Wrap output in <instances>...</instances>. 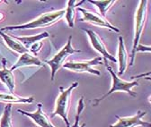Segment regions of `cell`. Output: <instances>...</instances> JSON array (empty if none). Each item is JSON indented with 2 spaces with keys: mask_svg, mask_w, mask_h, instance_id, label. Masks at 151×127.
<instances>
[{
  "mask_svg": "<svg viewBox=\"0 0 151 127\" xmlns=\"http://www.w3.org/2000/svg\"><path fill=\"white\" fill-rule=\"evenodd\" d=\"M147 0H141L135 13L134 38H133V46H132L131 53H130V63L129 64V66H132L135 63L136 48L139 45L142 33L144 31L145 25L147 23Z\"/></svg>",
  "mask_w": 151,
  "mask_h": 127,
  "instance_id": "obj_3",
  "label": "cell"
},
{
  "mask_svg": "<svg viewBox=\"0 0 151 127\" xmlns=\"http://www.w3.org/2000/svg\"><path fill=\"white\" fill-rule=\"evenodd\" d=\"M104 59V58H103ZM104 64L106 66V69L107 71L110 72V74L111 76V87L110 89V90L105 93L104 95H103L101 98H98L94 100H92V103H93V106H97L101 101L104 100L108 96L115 93V92H125V93H128L129 96L131 97H137V93L134 92L132 89L136 86H139V81L138 80H134L132 82H127V81H124L122 79H121L114 72H113L112 68L108 65V60L106 59H104Z\"/></svg>",
  "mask_w": 151,
  "mask_h": 127,
  "instance_id": "obj_1",
  "label": "cell"
},
{
  "mask_svg": "<svg viewBox=\"0 0 151 127\" xmlns=\"http://www.w3.org/2000/svg\"><path fill=\"white\" fill-rule=\"evenodd\" d=\"M85 126H86V124H85V123H83L82 125H80V126H78V127H85Z\"/></svg>",
  "mask_w": 151,
  "mask_h": 127,
  "instance_id": "obj_24",
  "label": "cell"
},
{
  "mask_svg": "<svg viewBox=\"0 0 151 127\" xmlns=\"http://www.w3.org/2000/svg\"><path fill=\"white\" fill-rule=\"evenodd\" d=\"M150 52L151 51V48L149 46H143V45H138L136 48V54L137 52Z\"/></svg>",
  "mask_w": 151,
  "mask_h": 127,
  "instance_id": "obj_22",
  "label": "cell"
},
{
  "mask_svg": "<svg viewBox=\"0 0 151 127\" xmlns=\"http://www.w3.org/2000/svg\"><path fill=\"white\" fill-rule=\"evenodd\" d=\"M6 59L2 58V65L3 68L0 69V81L8 89L9 92L11 94L14 93L15 89V81H14V76L13 74V72L10 71L6 67Z\"/></svg>",
  "mask_w": 151,
  "mask_h": 127,
  "instance_id": "obj_12",
  "label": "cell"
},
{
  "mask_svg": "<svg viewBox=\"0 0 151 127\" xmlns=\"http://www.w3.org/2000/svg\"><path fill=\"white\" fill-rule=\"evenodd\" d=\"M78 86V82H76L72 83V85L69 86L68 89H63L62 87H60V93L58 99H56L55 110L51 115V117H54L55 116H60L65 122L67 127L71 126L68 120V110L71 102V93Z\"/></svg>",
  "mask_w": 151,
  "mask_h": 127,
  "instance_id": "obj_4",
  "label": "cell"
},
{
  "mask_svg": "<svg viewBox=\"0 0 151 127\" xmlns=\"http://www.w3.org/2000/svg\"><path fill=\"white\" fill-rule=\"evenodd\" d=\"M0 127H14L12 123V105L5 106L2 116L0 118Z\"/></svg>",
  "mask_w": 151,
  "mask_h": 127,
  "instance_id": "obj_19",
  "label": "cell"
},
{
  "mask_svg": "<svg viewBox=\"0 0 151 127\" xmlns=\"http://www.w3.org/2000/svg\"><path fill=\"white\" fill-rule=\"evenodd\" d=\"M78 1L76 0H69L68 1V6L65 9V19L70 28H73L75 25V17H76V7H78L79 5H77Z\"/></svg>",
  "mask_w": 151,
  "mask_h": 127,
  "instance_id": "obj_17",
  "label": "cell"
},
{
  "mask_svg": "<svg viewBox=\"0 0 151 127\" xmlns=\"http://www.w3.org/2000/svg\"><path fill=\"white\" fill-rule=\"evenodd\" d=\"M30 65H36V66H42L43 65V62L41 61L37 57L33 56L30 52L24 53L18 58L16 63L10 68V71L13 72L17 68H21L24 66H30Z\"/></svg>",
  "mask_w": 151,
  "mask_h": 127,
  "instance_id": "obj_13",
  "label": "cell"
},
{
  "mask_svg": "<svg viewBox=\"0 0 151 127\" xmlns=\"http://www.w3.org/2000/svg\"><path fill=\"white\" fill-rule=\"evenodd\" d=\"M83 31L88 35L90 42H91L93 49H96L99 54H101L104 59H106L108 61H111L113 63H117L116 58L114 57H112L111 54L107 51L106 47H105L103 40L101 39V37L96 31H93L92 30H86V29H83Z\"/></svg>",
  "mask_w": 151,
  "mask_h": 127,
  "instance_id": "obj_9",
  "label": "cell"
},
{
  "mask_svg": "<svg viewBox=\"0 0 151 127\" xmlns=\"http://www.w3.org/2000/svg\"><path fill=\"white\" fill-rule=\"evenodd\" d=\"M14 39H15L16 40H18L20 42L28 51L29 49L31 48V47L36 43V42H39V41H42V40L46 39V38H49L50 37V34L47 32V31H43L40 34L38 35H34V36H26V37H19V36H14V35H11Z\"/></svg>",
  "mask_w": 151,
  "mask_h": 127,
  "instance_id": "obj_14",
  "label": "cell"
},
{
  "mask_svg": "<svg viewBox=\"0 0 151 127\" xmlns=\"http://www.w3.org/2000/svg\"><path fill=\"white\" fill-rule=\"evenodd\" d=\"M42 46H43V42H42V41L36 42V43H34V44L31 47V48L29 49V52H30L31 54H32L33 56L36 57L37 54L42 50Z\"/></svg>",
  "mask_w": 151,
  "mask_h": 127,
  "instance_id": "obj_21",
  "label": "cell"
},
{
  "mask_svg": "<svg viewBox=\"0 0 151 127\" xmlns=\"http://www.w3.org/2000/svg\"><path fill=\"white\" fill-rule=\"evenodd\" d=\"M0 36L2 37L4 42L6 44V46L13 51L18 53V54H24V53H26V52H29L20 42L18 40H16L15 39H14L11 35L9 34H6L5 32H3L2 31H0Z\"/></svg>",
  "mask_w": 151,
  "mask_h": 127,
  "instance_id": "obj_15",
  "label": "cell"
},
{
  "mask_svg": "<svg viewBox=\"0 0 151 127\" xmlns=\"http://www.w3.org/2000/svg\"><path fill=\"white\" fill-rule=\"evenodd\" d=\"M71 40H72V36H69L67 44L58 53H57L51 59L44 60V63H46L50 67V71H51L50 80L52 82L55 79V75L57 74V72H58L61 67H63V65H65L67 58L75 53H80L81 52L80 50L76 49L73 48Z\"/></svg>",
  "mask_w": 151,
  "mask_h": 127,
  "instance_id": "obj_5",
  "label": "cell"
},
{
  "mask_svg": "<svg viewBox=\"0 0 151 127\" xmlns=\"http://www.w3.org/2000/svg\"><path fill=\"white\" fill-rule=\"evenodd\" d=\"M147 115V112L138 111V113L132 116L122 117L116 116L117 122L113 124H111L110 127H137V126H144V127H151V123L143 120V117Z\"/></svg>",
  "mask_w": 151,
  "mask_h": 127,
  "instance_id": "obj_8",
  "label": "cell"
},
{
  "mask_svg": "<svg viewBox=\"0 0 151 127\" xmlns=\"http://www.w3.org/2000/svg\"><path fill=\"white\" fill-rule=\"evenodd\" d=\"M2 2H3V1H0V4H1V3H2Z\"/></svg>",
  "mask_w": 151,
  "mask_h": 127,
  "instance_id": "obj_25",
  "label": "cell"
},
{
  "mask_svg": "<svg viewBox=\"0 0 151 127\" xmlns=\"http://www.w3.org/2000/svg\"><path fill=\"white\" fill-rule=\"evenodd\" d=\"M103 61H104L103 57H98L91 60H84V61H78V62H76V61L67 62L65 63L63 67L68 70L76 72H89V74H92L93 75L100 76L101 72L94 69L93 65H103L104 64Z\"/></svg>",
  "mask_w": 151,
  "mask_h": 127,
  "instance_id": "obj_6",
  "label": "cell"
},
{
  "mask_svg": "<svg viewBox=\"0 0 151 127\" xmlns=\"http://www.w3.org/2000/svg\"><path fill=\"white\" fill-rule=\"evenodd\" d=\"M5 14L3 13H0V23L1 22H3L4 20H5Z\"/></svg>",
  "mask_w": 151,
  "mask_h": 127,
  "instance_id": "obj_23",
  "label": "cell"
},
{
  "mask_svg": "<svg viewBox=\"0 0 151 127\" xmlns=\"http://www.w3.org/2000/svg\"><path fill=\"white\" fill-rule=\"evenodd\" d=\"M34 101L33 97H20L14 94H6V93H0V102H4L7 104H31Z\"/></svg>",
  "mask_w": 151,
  "mask_h": 127,
  "instance_id": "obj_16",
  "label": "cell"
},
{
  "mask_svg": "<svg viewBox=\"0 0 151 127\" xmlns=\"http://www.w3.org/2000/svg\"><path fill=\"white\" fill-rule=\"evenodd\" d=\"M85 107L84 104V97H82L78 104V108H77V115H76V119H75V123L72 125V127H78L79 126V120H80V116L82 114V111Z\"/></svg>",
  "mask_w": 151,
  "mask_h": 127,
  "instance_id": "obj_20",
  "label": "cell"
},
{
  "mask_svg": "<svg viewBox=\"0 0 151 127\" xmlns=\"http://www.w3.org/2000/svg\"><path fill=\"white\" fill-rule=\"evenodd\" d=\"M20 114H23L29 118H31L35 124H37L39 127H56L54 124L50 122L49 116L44 113L42 110V103L37 104V109L34 112H27L22 109L17 110Z\"/></svg>",
  "mask_w": 151,
  "mask_h": 127,
  "instance_id": "obj_10",
  "label": "cell"
},
{
  "mask_svg": "<svg viewBox=\"0 0 151 127\" xmlns=\"http://www.w3.org/2000/svg\"><path fill=\"white\" fill-rule=\"evenodd\" d=\"M65 15V9L54 11V12H50L43 13L37 17L35 20L21 24V25H11V26H6L0 29V31H14V30H34V29H40V28H44V27H49L56 23L61 20Z\"/></svg>",
  "mask_w": 151,
  "mask_h": 127,
  "instance_id": "obj_2",
  "label": "cell"
},
{
  "mask_svg": "<svg viewBox=\"0 0 151 127\" xmlns=\"http://www.w3.org/2000/svg\"><path fill=\"white\" fill-rule=\"evenodd\" d=\"M117 57L116 59L119 64V72H118V76L122 75L125 71L127 70L129 66V55L125 48L124 40L122 36L119 37V45H118V51H117Z\"/></svg>",
  "mask_w": 151,
  "mask_h": 127,
  "instance_id": "obj_11",
  "label": "cell"
},
{
  "mask_svg": "<svg viewBox=\"0 0 151 127\" xmlns=\"http://www.w3.org/2000/svg\"><path fill=\"white\" fill-rule=\"evenodd\" d=\"M88 2L96 6L100 12L99 14L106 19L107 12L112 7L113 5L116 4L117 1H114V0H105V1H100V0H88Z\"/></svg>",
  "mask_w": 151,
  "mask_h": 127,
  "instance_id": "obj_18",
  "label": "cell"
},
{
  "mask_svg": "<svg viewBox=\"0 0 151 127\" xmlns=\"http://www.w3.org/2000/svg\"><path fill=\"white\" fill-rule=\"evenodd\" d=\"M78 11L81 12L82 14H83V18L79 20L80 22H86V23H91V24L96 25V26L107 28V29H110V30L115 31V32H118V33L121 31L120 29H118L114 25H112L111 23H109L105 19V18H104L100 14H97L96 13H93V12H91L89 10L80 8V7H78Z\"/></svg>",
  "mask_w": 151,
  "mask_h": 127,
  "instance_id": "obj_7",
  "label": "cell"
}]
</instances>
